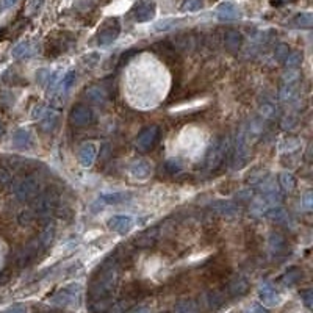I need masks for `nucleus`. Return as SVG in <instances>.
Listing matches in <instances>:
<instances>
[{
  "instance_id": "f257e3e1",
  "label": "nucleus",
  "mask_w": 313,
  "mask_h": 313,
  "mask_svg": "<svg viewBox=\"0 0 313 313\" xmlns=\"http://www.w3.org/2000/svg\"><path fill=\"white\" fill-rule=\"evenodd\" d=\"M57 202H58V194L53 190H47L33 199V210L38 216H49L57 208Z\"/></svg>"
},
{
  "instance_id": "f03ea898",
  "label": "nucleus",
  "mask_w": 313,
  "mask_h": 313,
  "mask_svg": "<svg viewBox=\"0 0 313 313\" xmlns=\"http://www.w3.org/2000/svg\"><path fill=\"white\" fill-rule=\"evenodd\" d=\"M13 191L19 200H33L40 193V182L31 176H27L21 182L14 183Z\"/></svg>"
},
{
  "instance_id": "7ed1b4c3",
  "label": "nucleus",
  "mask_w": 313,
  "mask_h": 313,
  "mask_svg": "<svg viewBox=\"0 0 313 313\" xmlns=\"http://www.w3.org/2000/svg\"><path fill=\"white\" fill-rule=\"evenodd\" d=\"M46 246L41 243V240H34V241H31L30 245H27L24 249H22V252L17 255V265L19 266H27V265H30L36 257H38L40 254H41V251L44 249Z\"/></svg>"
},
{
  "instance_id": "20e7f679",
  "label": "nucleus",
  "mask_w": 313,
  "mask_h": 313,
  "mask_svg": "<svg viewBox=\"0 0 313 313\" xmlns=\"http://www.w3.org/2000/svg\"><path fill=\"white\" fill-rule=\"evenodd\" d=\"M160 138V128L157 125H151L144 128V130L140 133L138 140H136V144L141 151H149L155 146V143L158 141Z\"/></svg>"
},
{
  "instance_id": "39448f33",
  "label": "nucleus",
  "mask_w": 313,
  "mask_h": 313,
  "mask_svg": "<svg viewBox=\"0 0 313 313\" xmlns=\"http://www.w3.org/2000/svg\"><path fill=\"white\" fill-rule=\"evenodd\" d=\"M119 31H121V25L118 21L112 19V21H108L102 25L100 31H99V43L107 46V44H112L118 36H119Z\"/></svg>"
},
{
  "instance_id": "423d86ee",
  "label": "nucleus",
  "mask_w": 313,
  "mask_h": 313,
  "mask_svg": "<svg viewBox=\"0 0 313 313\" xmlns=\"http://www.w3.org/2000/svg\"><path fill=\"white\" fill-rule=\"evenodd\" d=\"M226 149H227V146H226V143H223V141H218V143H215V144L210 147L208 155H207V166H208L210 169L218 168L219 164L223 163L224 155H226Z\"/></svg>"
},
{
  "instance_id": "0eeeda50",
  "label": "nucleus",
  "mask_w": 313,
  "mask_h": 313,
  "mask_svg": "<svg viewBox=\"0 0 313 313\" xmlns=\"http://www.w3.org/2000/svg\"><path fill=\"white\" fill-rule=\"evenodd\" d=\"M80 291L79 285H71L66 287L63 291H60L57 296L53 298V302L58 304V305H71L74 302H77V294Z\"/></svg>"
},
{
  "instance_id": "6e6552de",
  "label": "nucleus",
  "mask_w": 313,
  "mask_h": 313,
  "mask_svg": "<svg viewBox=\"0 0 313 313\" xmlns=\"http://www.w3.org/2000/svg\"><path fill=\"white\" fill-rule=\"evenodd\" d=\"M133 16L138 22H147L154 19L155 16V5L151 2H141L133 8Z\"/></svg>"
},
{
  "instance_id": "1a4fd4ad",
  "label": "nucleus",
  "mask_w": 313,
  "mask_h": 313,
  "mask_svg": "<svg viewBox=\"0 0 313 313\" xmlns=\"http://www.w3.org/2000/svg\"><path fill=\"white\" fill-rule=\"evenodd\" d=\"M132 226H133V219L130 216H124V215L113 216L108 223V227L112 229L113 232H118V233L128 232L132 229Z\"/></svg>"
},
{
  "instance_id": "9d476101",
  "label": "nucleus",
  "mask_w": 313,
  "mask_h": 313,
  "mask_svg": "<svg viewBox=\"0 0 313 313\" xmlns=\"http://www.w3.org/2000/svg\"><path fill=\"white\" fill-rule=\"evenodd\" d=\"M91 119H93V113H91V110L86 108V107H74V110L71 112L72 124H76L79 127L89 124Z\"/></svg>"
},
{
  "instance_id": "9b49d317",
  "label": "nucleus",
  "mask_w": 313,
  "mask_h": 313,
  "mask_svg": "<svg viewBox=\"0 0 313 313\" xmlns=\"http://www.w3.org/2000/svg\"><path fill=\"white\" fill-rule=\"evenodd\" d=\"M154 50L157 52V55H158L161 60H164V61L169 63V64H172V63L177 61V52H176V49H174L172 46L166 44V43H158V44H155V46H154Z\"/></svg>"
},
{
  "instance_id": "f8f14e48",
  "label": "nucleus",
  "mask_w": 313,
  "mask_h": 313,
  "mask_svg": "<svg viewBox=\"0 0 313 313\" xmlns=\"http://www.w3.org/2000/svg\"><path fill=\"white\" fill-rule=\"evenodd\" d=\"M216 14L221 21H233V19H236V17H240V10L236 8V5L227 2V4L219 5Z\"/></svg>"
},
{
  "instance_id": "ddd939ff",
  "label": "nucleus",
  "mask_w": 313,
  "mask_h": 313,
  "mask_svg": "<svg viewBox=\"0 0 313 313\" xmlns=\"http://www.w3.org/2000/svg\"><path fill=\"white\" fill-rule=\"evenodd\" d=\"M158 227H154V229H151V230H147V232H144L143 235H140L138 238H136V246L138 248H152L155 243H157V240H158Z\"/></svg>"
},
{
  "instance_id": "4468645a",
  "label": "nucleus",
  "mask_w": 313,
  "mask_h": 313,
  "mask_svg": "<svg viewBox=\"0 0 313 313\" xmlns=\"http://www.w3.org/2000/svg\"><path fill=\"white\" fill-rule=\"evenodd\" d=\"M260 298H262V302L265 305H275L279 302V294L275 291V288L269 284L263 285L262 290H260Z\"/></svg>"
},
{
  "instance_id": "2eb2a0df",
  "label": "nucleus",
  "mask_w": 313,
  "mask_h": 313,
  "mask_svg": "<svg viewBox=\"0 0 313 313\" xmlns=\"http://www.w3.org/2000/svg\"><path fill=\"white\" fill-rule=\"evenodd\" d=\"M96 155H97L96 146H94V144H85V146L82 147L80 154H79L80 163L83 164V166H91V164H93V161H94V158H96Z\"/></svg>"
},
{
  "instance_id": "dca6fc26",
  "label": "nucleus",
  "mask_w": 313,
  "mask_h": 313,
  "mask_svg": "<svg viewBox=\"0 0 313 313\" xmlns=\"http://www.w3.org/2000/svg\"><path fill=\"white\" fill-rule=\"evenodd\" d=\"M249 285L246 282V279L243 277H236L229 284V293L230 296H243V294L248 291Z\"/></svg>"
},
{
  "instance_id": "f3484780",
  "label": "nucleus",
  "mask_w": 313,
  "mask_h": 313,
  "mask_svg": "<svg viewBox=\"0 0 313 313\" xmlns=\"http://www.w3.org/2000/svg\"><path fill=\"white\" fill-rule=\"evenodd\" d=\"M224 44L229 50H236L241 46V34L238 31H233V30L227 31L224 34Z\"/></svg>"
},
{
  "instance_id": "a211bd4d",
  "label": "nucleus",
  "mask_w": 313,
  "mask_h": 313,
  "mask_svg": "<svg viewBox=\"0 0 313 313\" xmlns=\"http://www.w3.org/2000/svg\"><path fill=\"white\" fill-rule=\"evenodd\" d=\"M151 172V166L146 161H135L132 164V174L138 179H144Z\"/></svg>"
},
{
  "instance_id": "6ab92c4d",
  "label": "nucleus",
  "mask_w": 313,
  "mask_h": 313,
  "mask_svg": "<svg viewBox=\"0 0 313 313\" xmlns=\"http://www.w3.org/2000/svg\"><path fill=\"white\" fill-rule=\"evenodd\" d=\"M191 46H194V43H193V38L190 34H180V36H177V38L174 40V49L177 50H188Z\"/></svg>"
},
{
  "instance_id": "aec40b11",
  "label": "nucleus",
  "mask_w": 313,
  "mask_h": 313,
  "mask_svg": "<svg viewBox=\"0 0 313 313\" xmlns=\"http://www.w3.org/2000/svg\"><path fill=\"white\" fill-rule=\"evenodd\" d=\"M301 277H302V272H301L299 269H296V268H293V269H290V271L284 275V284L288 285V287H291V285H294V284H298V282L301 281Z\"/></svg>"
},
{
  "instance_id": "412c9836",
  "label": "nucleus",
  "mask_w": 313,
  "mask_h": 313,
  "mask_svg": "<svg viewBox=\"0 0 313 313\" xmlns=\"http://www.w3.org/2000/svg\"><path fill=\"white\" fill-rule=\"evenodd\" d=\"M207 302H208V307L210 308H213V310H216V308H219L221 305L224 304V298L221 296L219 293H208L207 294Z\"/></svg>"
},
{
  "instance_id": "4be33fe9",
  "label": "nucleus",
  "mask_w": 313,
  "mask_h": 313,
  "mask_svg": "<svg viewBox=\"0 0 313 313\" xmlns=\"http://www.w3.org/2000/svg\"><path fill=\"white\" fill-rule=\"evenodd\" d=\"M127 194L125 193H113V194H103L102 200L107 202V204H121V202L127 200Z\"/></svg>"
},
{
  "instance_id": "5701e85b",
  "label": "nucleus",
  "mask_w": 313,
  "mask_h": 313,
  "mask_svg": "<svg viewBox=\"0 0 313 313\" xmlns=\"http://www.w3.org/2000/svg\"><path fill=\"white\" fill-rule=\"evenodd\" d=\"M30 50H31V46L28 43H21L19 46H16L13 49V55L16 58H25L30 55Z\"/></svg>"
},
{
  "instance_id": "b1692460",
  "label": "nucleus",
  "mask_w": 313,
  "mask_h": 313,
  "mask_svg": "<svg viewBox=\"0 0 313 313\" xmlns=\"http://www.w3.org/2000/svg\"><path fill=\"white\" fill-rule=\"evenodd\" d=\"M14 144L17 147H25L28 143H30V133L25 132V130H19V132H16L14 133V138H13Z\"/></svg>"
},
{
  "instance_id": "393cba45",
  "label": "nucleus",
  "mask_w": 313,
  "mask_h": 313,
  "mask_svg": "<svg viewBox=\"0 0 313 313\" xmlns=\"http://www.w3.org/2000/svg\"><path fill=\"white\" fill-rule=\"evenodd\" d=\"M202 8V0H183L182 4V11H188V13H194L199 11Z\"/></svg>"
},
{
  "instance_id": "a878e982",
  "label": "nucleus",
  "mask_w": 313,
  "mask_h": 313,
  "mask_svg": "<svg viewBox=\"0 0 313 313\" xmlns=\"http://www.w3.org/2000/svg\"><path fill=\"white\" fill-rule=\"evenodd\" d=\"M88 97L93 100L94 103H100V102H103V99H105V93H103L100 88H91V89L88 91Z\"/></svg>"
},
{
  "instance_id": "bb28decb",
  "label": "nucleus",
  "mask_w": 313,
  "mask_h": 313,
  "mask_svg": "<svg viewBox=\"0 0 313 313\" xmlns=\"http://www.w3.org/2000/svg\"><path fill=\"white\" fill-rule=\"evenodd\" d=\"M311 14L310 13H302V14H298L296 19H294V24L299 25V27H311Z\"/></svg>"
},
{
  "instance_id": "cd10ccee",
  "label": "nucleus",
  "mask_w": 313,
  "mask_h": 313,
  "mask_svg": "<svg viewBox=\"0 0 313 313\" xmlns=\"http://www.w3.org/2000/svg\"><path fill=\"white\" fill-rule=\"evenodd\" d=\"M13 182V174L8 168H0V185H10Z\"/></svg>"
},
{
  "instance_id": "c85d7f7f",
  "label": "nucleus",
  "mask_w": 313,
  "mask_h": 313,
  "mask_svg": "<svg viewBox=\"0 0 313 313\" xmlns=\"http://www.w3.org/2000/svg\"><path fill=\"white\" fill-rule=\"evenodd\" d=\"M194 308V304L191 301H182L176 305V311L177 313H190Z\"/></svg>"
},
{
  "instance_id": "c756f323",
  "label": "nucleus",
  "mask_w": 313,
  "mask_h": 313,
  "mask_svg": "<svg viewBox=\"0 0 313 313\" xmlns=\"http://www.w3.org/2000/svg\"><path fill=\"white\" fill-rule=\"evenodd\" d=\"M174 24H176V21H174V19H166V21H161V22H158V24L155 25V28H157V30H169Z\"/></svg>"
},
{
  "instance_id": "7c9ffc66",
  "label": "nucleus",
  "mask_w": 313,
  "mask_h": 313,
  "mask_svg": "<svg viewBox=\"0 0 313 313\" xmlns=\"http://www.w3.org/2000/svg\"><path fill=\"white\" fill-rule=\"evenodd\" d=\"M302 299H304V304L310 308V307H311V301H313L311 290H305V291H302Z\"/></svg>"
},
{
  "instance_id": "2f4dec72",
  "label": "nucleus",
  "mask_w": 313,
  "mask_h": 313,
  "mask_svg": "<svg viewBox=\"0 0 313 313\" xmlns=\"http://www.w3.org/2000/svg\"><path fill=\"white\" fill-rule=\"evenodd\" d=\"M5 313H27V308L24 305H13L8 310H5Z\"/></svg>"
},
{
  "instance_id": "473e14b6",
  "label": "nucleus",
  "mask_w": 313,
  "mask_h": 313,
  "mask_svg": "<svg viewBox=\"0 0 313 313\" xmlns=\"http://www.w3.org/2000/svg\"><path fill=\"white\" fill-rule=\"evenodd\" d=\"M16 4H17V0H2V2H0V10H8L14 7Z\"/></svg>"
},
{
  "instance_id": "72a5a7b5",
  "label": "nucleus",
  "mask_w": 313,
  "mask_h": 313,
  "mask_svg": "<svg viewBox=\"0 0 313 313\" xmlns=\"http://www.w3.org/2000/svg\"><path fill=\"white\" fill-rule=\"evenodd\" d=\"M251 313H268V310L266 308H263V307H260V305H255L254 308H252V311Z\"/></svg>"
},
{
  "instance_id": "f704fd0d",
  "label": "nucleus",
  "mask_w": 313,
  "mask_h": 313,
  "mask_svg": "<svg viewBox=\"0 0 313 313\" xmlns=\"http://www.w3.org/2000/svg\"><path fill=\"white\" fill-rule=\"evenodd\" d=\"M291 58H293V60H288V61H287L290 66H294V64H298V63H299V55H293Z\"/></svg>"
},
{
  "instance_id": "c9c22d12",
  "label": "nucleus",
  "mask_w": 313,
  "mask_h": 313,
  "mask_svg": "<svg viewBox=\"0 0 313 313\" xmlns=\"http://www.w3.org/2000/svg\"><path fill=\"white\" fill-rule=\"evenodd\" d=\"M133 313H151V310L147 308V307H140V308H136Z\"/></svg>"
},
{
  "instance_id": "e433bc0d",
  "label": "nucleus",
  "mask_w": 313,
  "mask_h": 313,
  "mask_svg": "<svg viewBox=\"0 0 313 313\" xmlns=\"http://www.w3.org/2000/svg\"><path fill=\"white\" fill-rule=\"evenodd\" d=\"M4 132H5V127H4V124H2V122H0V136L4 135Z\"/></svg>"
}]
</instances>
